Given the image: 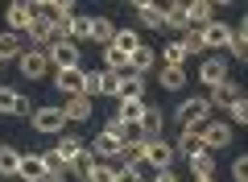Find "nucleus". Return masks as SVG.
Instances as JSON below:
<instances>
[{
  "instance_id": "nucleus-17",
  "label": "nucleus",
  "mask_w": 248,
  "mask_h": 182,
  "mask_svg": "<svg viewBox=\"0 0 248 182\" xmlns=\"http://www.w3.org/2000/svg\"><path fill=\"white\" fill-rule=\"evenodd\" d=\"M174 145V153H182V157H195V153H203V137H199V129H178V141H170Z\"/></svg>"
},
{
  "instance_id": "nucleus-34",
  "label": "nucleus",
  "mask_w": 248,
  "mask_h": 182,
  "mask_svg": "<svg viewBox=\"0 0 248 182\" xmlns=\"http://www.w3.org/2000/svg\"><path fill=\"white\" fill-rule=\"evenodd\" d=\"M112 33H116V25H112L108 17H91V42L108 46V42H112Z\"/></svg>"
},
{
  "instance_id": "nucleus-45",
  "label": "nucleus",
  "mask_w": 248,
  "mask_h": 182,
  "mask_svg": "<svg viewBox=\"0 0 248 182\" xmlns=\"http://www.w3.org/2000/svg\"><path fill=\"white\" fill-rule=\"evenodd\" d=\"M195 182H219V178H195Z\"/></svg>"
},
{
  "instance_id": "nucleus-37",
  "label": "nucleus",
  "mask_w": 248,
  "mask_h": 182,
  "mask_svg": "<svg viewBox=\"0 0 248 182\" xmlns=\"http://www.w3.org/2000/svg\"><path fill=\"white\" fill-rule=\"evenodd\" d=\"M178 42H182V50H186V54H207V50H203V37H199V29H186Z\"/></svg>"
},
{
  "instance_id": "nucleus-42",
  "label": "nucleus",
  "mask_w": 248,
  "mask_h": 182,
  "mask_svg": "<svg viewBox=\"0 0 248 182\" xmlns=\"http://www.w3.org/2000/svg\"><path fill=\"white\" fill-rule=\"evenodd\" d=\"M116 83H120V75L116 70H104V96H116Z\"/></svg>"
},
{
  "instance_id": "nucleus-25",
  "label": "nucleus",
  "mask_w": 248,
  "mask_h": 182,
  "mask_svg": "<svg viewBox=\"0 0 248 182\" xmlns=\"http://www.w3.org/2000/svg\"><path fill=\"white\" fill-rule=\"evenodd\" d=\"M21 54H25L21 33H0V62H17Z\"/></svg>"
},
{
  "instance_id": "nucleus-29",
  "label": "nucleus",
  "mask_w": 248,
  "mask_h": 182,
  "mask_svg": "<svg viewBox=\"0 0 248 182\" xmlns=\"http://www.w3.org/2000/svg\"><path fill=\"white\" fill-rule=\"evenodd\" d=\"M157 83L166 87V91H182V87H186V66H161L157 70Z\"/></svg>"
},
{
  "instance_id": "nucleus-12",
  "label": "nucleus",
  "mask_w": 248,
  "mask_h": 182,
  "mask_svg": "<svg viewBox=\"0 0 248 182\" xmlns=\"http://www.w3.org/2000/svg\"><path fill=\"white\" fill-rule=\"evenodd\" d=\"M137 129H141V137H145V141L161 137V129H166V112H161L157 104H145V116L137 120Z\"/></svg>"
},
{
  "instance_id": "nucleus-21",
  "label": "nucleus",
  "mask_w": 248,
  "mask_h": 182,
  "mask_svg": "<svg viewBox=\"0 0 248 182\" xmlns=\"http://www.w3.org/2000/svg\"><path fill=\"white\" fill-rule=\"evenodd\" d=\"M91 153H95L99 162H116V153H120V137H112V132H99V137L91 141Z\"/></svg>"
},
{
  "instance_id": "nucleus-27",
  "label": "nucleus",
  "mask_w": 248,
  "mask_h": 182,
  "mask_svg": "<svg viewBox=\"0 0 248 182\" xmlns=\"http://www.w3.org/2000/svg\"><path fill=\"white\" fill-rule=\"evenodd\" d=\"M186 162H190V174H195V178H215V153H211V149L186 157Z\"/></svg>"
},
{
  "instance_id": "nucleus-6",
  "label": "nucleus",
  "mask_w": 248,
  "mask_h": 182,
  "mask_svg": "<svg viewBox=\"0 0 248 182\" xmlns=\"http://www.w3.org/2000/svg\"><path fill=\"white\" fill-rule=\"evenodd\" d=\"M199 137H203V145L211 149V153L215 149H228L232 145V124L228 120H207L203 129H199Z\"/></svg>"
},
{
  "instance_id": "nucleus-24",
  "label": "nucleus",
  "mask_w": 248,
  "mask_h": 182,
  "mask_svg": "<svg viewBox=\"0 0 248 182\" xmlns=\"http://www.w3.org/2000/svg\"><path fill=\"white\" fill-rule=\"evenodd\" d=\"M62 116H66V120H91V99L87 96H66Z\"/></svg>"
},
{
  "instance_id": "nucleus-18",
  "label": "nucleus",
  "mask_w": 248,
  "mask_h": 182,
  "mask_svg": "<svg viewBox=\"0 0 248 182\" xmlns=\"http://www.w3.org/2000/svg\"><path fill=\"white\" fill-rule=\"evenodd\" d=\"M228 58H236V62H248V21H240L236 29H232V37H228Z\"/></svg>"
},
{
  "instance_id": "nucleus-13",
  "label": "nucleus",
  "mask_w": 248,
  "mask_h": 182,
  "mask_svg": "<svg viewBox=\"0 0 248 182\" xmlns=\"http://www.w3.org/2000/svg\"><path fill=\"white\" fill-rule=\"evenodd\" d=\"M211 21H215L211 0H190V4H186V25L190 29H203V25H211Z\"/></svg>"
},
{
  "instance_id": "nucleus-10",
  "label": "nucleus",
  "mask_w": 248,
  "mask_h": 182,
  "mask_svg": "<svg viewBox=\"0 0 248 182\" xmlns=\"http://www.w3.org/2000/svg\"><path fill=\"white\" fill-rule=\"evenodd\" d=\"M29 112H33V104L17 87H0V116H29Z\"/></svg>"
},
{
  "instance_id": "nucleus-2",
  "label": "nucleus",
  "mask_w": 248,
  "mask_h": 182,
  "mask_svg": "<svg viewBox=\"0 0 248 182\" xmlns=\"http://www.w3.org/2000/svg\"><path fill=\"white\" fill-rule=\"evenodd\" d=\"M174 145H170L166 137H153V141H145V165L149 170H174Z\"/></svg>"
},
{
  "instance_id": "nucleus-4",
  "label": "nucleus",
  "mask_w": 248,
  "mask_h": 182,
  "mask_svg": "<svg viewBox=\"0 0 248 182\" xmlns=\"http://www.w3.org/2000/svg\"><path fill=\"white\" fill-rule=\"evenodd\" d=\"M29 124H33L37 132H58L62 137V129H66V116H62V108H33V112H29Z\"/></svg>"
},
{
  "instance_id": "nucleus-20",
  "label": "nucleus",
  "mask_w": 248,
  "mask_h": 182,
  "mask_svg": "<svg viewBox=\"0 0 248 182\" xmlns=\"http://www.w3.org/2000/svg\"><path fill=\"white\" fill-rule=\"evenodd\" d=\"M116 120H124V124H137V120H141V116H145V96L141 99H116Z\"/></svg>"
},
{
  "instance_id": "nucleus-32",
  "label": "nucleus",
  "mask_w": 248,
  "mask_h": 182,
  "mask_svg": "<svg viewBox=\"0 0 248 182\" xmlns=\"http://www.w3.org/2000/svg\"><path fill=\"white\" fill-rule=\"evenodd\" d=\"M79 96H87V99L104 96V70H83V91Z\"/></svg>"
},
{
  "instance_id": "nucleus-41",
  "label": "nucleus",
  "mask_w": 248,
  "mask_h": 182,
  "mask_svg": "<svg viewBox=\"0 0 248 182\" xmlns=\"http://www.w3.org/2000/svg\"><path fill=\"white\" fill-rule=\"evenodd\" d=\"M232 178H236V182H248V157H236V162H232Z\"/></svg>"
},
{
  "instance_id": "nucleus-14",
  "label": "nucleus",
  "mask_w": 248,
  "mask_h": 182,
  "mask_svg": "<svg viewBox=\"0 0 248 182\" xmlns=\"http://www.w3.org/2000/svg\"><path fill=\"white\" fill-rule=\"evenodd\" d=\"M54 87H58L62 96H79V91H83V66L54 70Z\"/></svg>"
},
{
  "instance_id": "nucleus-33",
  "label": "nucleus",
  "mask_w": 248,
  "mask_h": 182,
  "mask_svg": "<svg viewBox=\"0 0 248 182\" xmlns=\"http://www.w3.org/2000/svg\"><path fill=\"white\" fill-rule=\"evenodd\" d=\"M116 170H120L116 162H95L83 178H87V182H116Z\"/></svg>"
},
{
  "instance_id": "nucleus-28",
  "label": "nucleus",
  "mask_w": 248,
  "mask_h": 182,
  "mask_svg": "<svg viewBox=\"0 0 248 182\" xmlns=\"http://www.w3.org/2000/svg\"><path fill=\"white\" fill-rule=\"evenodd\" d=\"M25 37H29V46H33V50H50V46H54V33H50V25H46V21H33V25L25 29Z\"/></svg>"
},
{
  "instance_id": "nucleus-15",
  "label": "nucleus",
  "mask_w": 248,
  "mask_h": 182,
  "mask_svg": "<svg viewBox=\"0 0 248 182\" xmlns=\"http://www.w3.org/2000/svg\"><path fill=\"white\" fill-rule=\"evenodd\" d=\"M145 79H149V75L124 70V75H120V83H116V99H141V91H145Z\"/></svg>"
},
{
  "instance_id": "nucleus-39",
  "label": "nucleus",
  "mask_w": 248,
  "mask_h": 182,
  "mask_svg": "<svg viewBox=\"0 0 248 182\" xmlns=\"http://www.w3.org/2000/svg\"><path fill=\"white\" fill-rule=\"evenodd\" d=\"M95 162H99V157L91 153V149H83V153H79V162H75L71 170H75V174H87V170H91V165H95Z\"/></svg>"
},
{
  "instance_id": "nucleus-40",
  "label": "nucleus",
  "mask_w": 248,
  "mask_h": 182,
  "mask_svg": "<svg viewBox=\"0 0 248 182\" xmlns=\"http://www.w3.org/2000/svg\"><path fill=\"white\" fill-rule=\"evenodd\" d=\"M116 182H145V178L137 174V165H120L116 170Z\"/></svg>"
},
{
  "instance_id": "nucleus-43",
  "label": "nucleus",
  "mask_w": 248,
  "mask_h": 182,
  "mask_svg": "<svg viewBox=\"0 0 248 182\" xmlns=\"http://www.w3.org/2000/svg\"><path fill=\"white\" fill-rule=\"evenodd\" d=\"M149 182H178V178H174V170H157Z\"/></svg>"
},
{
  "instance_id": "nucleus-3",
  "label": "nucleus",
  "mask_w": 248,
  "mask_h": 182,
  "mask_svg": "<svg viewBox=\"0 0 248 182\" xmlns=\"http://www.w3.org/2000/svg\"><path fill=\"white\" fill-rule=\"evenodd\" d=\"M244 99V83H236V79H223V83H215L211 91H207V104L211 108H232Z\"/></svg>"
},
{
  "instance_id": "nucleus-1",
  "label": "nucleus",
  "mask_w": 248,
  "mask_h": 182,
  "mask_svg": "<svg viewBox=\"0 0 248 182\" xmlns=\"http://www.w3.org/2000/svg\"><path fill=\"white\" fill-rule=\"evenodd\" d=\"M174 120H178V129H203V124L211 120V104H207V96L182 99V104H178V112H174Z\"/></svg>"
},
{
  "instance_id": "nucleus-8",
  "label": "nucleus",
  "mask_w": 248,
  "mask_h": 182,
  "mask_svg": "<svg viewBox=\"0 0 248 182\" xmlns=\"http://www.w3.org/2000/svg\"><path fill=\"white\" fill-rule=\"evenodd\" d=\"M17 182H42L46 178V157L42 153H21L17 157Z\"/></svg>"
},
{
  "instance_id": "nucleus-5",
  "label": "nucleus",
  "mask_w": 248,
  "mask_h": 182,
  "mask_svg": "<svg viewBox=\"0 0 248 182\" xmlns=\"http://www.w3.org/2000/svg\"><path fill=\"white\" fill-rule=\"evenodd\" d=\"M199 37H203V50L207 54H223V50H228V37H232V25H228V21H211V25L199 29Z\"/></svg>"
},
{
  "instance_id": "nucleus-30",
  "label": "nucleus",
  "mask_w": 248,
  "mask_h": 182,
  "mask_svg": "<svg viewBox=\"0 0 248 182\" xmlns=\"http://www.w3.org/2000/svg\"><path fill=\"white\" fill-rule=\"evenodd\" d=\"M108 46H116L120 54H133L137 46H141V33H137V29H116V33H112V42H108Z\"/></svg>"
},
{
  "instance_id": "nucleus-46",
  "label": "nucleus",
  "mask_w": 248,
  "mask_h": 182,
  "mask_svg": "<svg viewBox=\"0 0 248 182\" xmlns=\"http://www.w3.org/2000/svg\"><path fill=\"white\" fill-rule=\"evenodd\" d=\"M0 66H4V62H0Z\"/></svg>"
},
{
  "instance_id": "nucleus-36",
  "label": "nucleus",
  "mask_w": 248,
  "mask_h": 182,
  "mask_svg": "<svg viewBox=\"0 0 248 182\" xmlns=\"http://www.w3.org/2000/svg\"><path fill=\"white\" fill-rule=\"evenodd\" d=\"M182 62H186V50H182V42L174 37V42L161 50V66H182Z\"/></svg>"
},
{
  "instance_id": "nucleus-7",
  "label": "nucleus",
  "mask_w": 248,
  "mask_h": 182,
  "mask_svg": "<svg viewBox=\"0 0 248 182\" xmlns=\"http://www.w3.org/2000/svg\"><path fill=\"white\" fill-rule=\"evenodd\" d=\"M46 62H50L54 70L79 66V46H75V42H66V37H62V42H54L50 50H46Z\"/></svg>"
},
{
  "instance_id": "nucleus-11",
  "label": "nucleus",
  "mask_w": 248,
  "mask_h": 182,
  "mask_svg": "<svg viewBox=\"0 0 248 182\" xmlns=\"http://www.w3.org/2000/svg\"><path fill=\"white\" fill-rule=\"evenodd\" d=\"M17 66H21V75H25V79H42L46 70H50V62H46V50H33V46H25V54L17 58Z\"/></svg>"
},
{
  "instance_id": "nucleus-38",
  "label": "nucleus",
  "mask_w": 248,
  "mask_h": 182,
  "mask_svg": "<svg viewBox=\"0 0 248 182\" xmlns=\"http://www.w3.org/2000/svg\"><path fill=\"white\" fill-rule=\"evenodd\" d=\"M228 124H248V99H240V104L228 108Z\"/></svg>"
},
{
  "instance_id": "nucleus-9",
  "label": "nucleus",
  "mask_w": 248,
  "mask_h": 182,
  "mask_svg": "<svg viewBox=\"0 0 248 182\" xmlns=\"http://www.w3.org/2000/svg\"><path fill=\"white\" fill-rule=\"evenodd\" d=\"M199 79H203V87H215V83H223V79H232L228 75V58H223V54H207L203 66H199Z\"/></svg>"
},
{
  "instance_id": "nucleus-35",
  "label": "nucleus",
  "mask_w": 248,
  "mask_h": 182,
  "mask_svg": "<svg viewBox=\"0 0 248 182\" xmlns=\"http://www.w3.org/2000/svg\"><path fill=\"white\" fill-rule=\"evenodd\" d=\"M17 157H21L17 145H0V174H4V178H13V174H17Z\"/></svg>"
},
{
  "instance_id": "nucleus-22",
  "label": "nucleus",
  "mask_w": 248,
  "mask_h": 182,
  "mask_svg": "<svg viewBox=\"0 0 248 182\" xmlns=\"http://www.w3.org/2000/svg\"><path fill=\"white\" fill-rule=\"evenodd\" d=\"M4 21H9V33H25V29L33 25V13H29V4H9Z\"/></svg>"
},
{
  "instance_id": "nucleus-26",
  "label": "nucleus",
  "mask_w": 248,
  "mask_h": 182,
  "mask_svg": "<svg viewBox=\"0 0 248 182\" xmlns=\"http://www.w3.org/2000/svg\"><path fill=\"white\" fill-rule=\"evenodd\" d=\"M91 37V17H79V13H75V17H66V42H87Z\"/></svg>"
},
{
  "instance_id": "nucleus-23",
  "label": "nucleus",
  "mask_w": 248,
  "mask_h": 182,
  "mask_svg": "<svg viewBox=\"0 0 248 182\" xmlns=\"http://www.w3.org/2000/svg\"><path fill=\"white\" fill-rule=\"evenodd\" d=\"M153 62H157V50H149V46H137L133 54H128V70H137V75H149L153 70Z\"/></svg>"
},
{
  "instance_id": "nucleus-19",
  "label": "nucleus",
  "mask_w": 248,
  "mask_h": 182,
  "mask_svg": "<svg viewBox=\"0 0 248 182\" xmlns=\"http://www.w3.org/2000/svg\"><path fill=\"white\" fill-rule=\"evenodd\" d=\"M133 9H137V17H141L149 29H166V9H161V4H149V0H137Z\"/></svg>"
},
{
  "instance_id": "nucleus-16",
  "label": "nucleus",
  "mask_w": 248,
  "mask_h": 182,
  "mask_svg": "<svg viewBox=\"0 0 248 182\" xmlns=\"http://www.w3.org/2000/svg\"><path fill=\"white\" fill-rule=\"evenodd\" d=\"M83 149H87V145H83V137H62V141H58V149H50V153L62 162V170H71V165L79 162Z\"/></svg>"
},
{
  "instance_id": "nucleus-44",
  "label": "nucleus",
  "mask_w": 248,
  "mask_h": 182,
  "mask_svg": "<svg viewBox=\"0 0 248 182\" xmlns=\"http://www.w3.org/2000/svg\"><path fill=\"white\" fill-rule=\"evenodd\" d=\"M42 182H66V174H46Z\"/></svg>"
},
{
  "instance_id": "nucleus-31",
  "label": "nucleus",
  "mask_w": 248,
  "mask_h": 182,
  "mask_svg": "<svg viewBox=\"0 0 248 182\" xmlns=\"http://www.w3.org/2000/svg\"><path fill=\"white\" fill-rule=\"evenodd\" d=\"M166 29H174L178 37L190 29V25H186V4H166Z\"/></svg>"
}]
</instances>
